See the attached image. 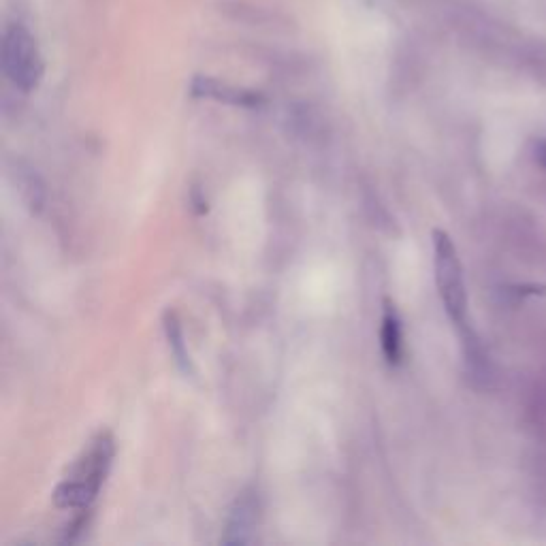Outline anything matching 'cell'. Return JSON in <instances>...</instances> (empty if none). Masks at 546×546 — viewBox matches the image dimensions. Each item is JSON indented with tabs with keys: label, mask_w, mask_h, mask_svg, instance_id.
Returning a JSON list of instances; mask_svg holds the SVG:
<instances>
[{
	"label": "cell",
	"mask_w": 546,
	"mask_h": 546,
	"mask_svg": "<svg viewBox=\"0 0 546 546\" xmlns=\"http://www.w3.org/2000/svg\"><path fill=\"white\" fill-rule=\"evenodd\" d=\"M22 192H24V199H26L30 210L41 212V207L45 203V190H43V184L37 175H28V178L22 182Z\"/></svg>",
	"instance_id": "ba28073f"
},
{
	"label": "cell",
	"mask_w": 546,
	"mask_h": 546,
	"mask_svg": "<svg viewBox=\"0 0 546 546\" xmlns=\"http://www.w3.org/2000/svg\"><path fill=\"white\" fill-rule=\"evenodd\" d=\"M165 331H167V340L171 346V352L175 355V361H178L184 369L190 367V359L186 355V346H184V335H182V327L180 320L175 316V312L167 310L165 314Z\"/></svg>",
	"instance_id": "52a82bcc"
},
{
	"label": "cell",
	"mask_w": 546,
	"mask_h": 546,
	"mask_svg": "<svg viewBox=\"0 0 546 546\" xmlns=\"http://www.w3.org/2000/svg\"><path fill=\"white\" fill-rule=\"evenodd\" d=\"M116 455V442L109 431H101L88 442L79 457L69 465L54 491V504L62 510L86 512L96 500Z\"/></svg>",
	"instance_id": "6da1fadb"
},
{
	"label": "cell",
	"mask_w": 546,
	"mask_h": 546,
	"mask_svg": "<svg viewBox=\"0 0 546 546\" xmlns=\"http://www.w3.org/2000/svg\"><path fill=\"white\" fill-rule=\"evenodd\" d=\"M519 297H525V295H546V286L542 284H523V286H515V291Z\"/></svg>",
	"instance_id": "9c48e42d"
},
{
	"label": "cell",
	"mask_w": 546,
	"mask_h": 546,
	"mask_svg": "<svg viewBox=\"0 0 546 546\" xmlns=\"http://www.w3.org/2000/svg\"><path fill=\"white\" fill-rule=\"evenodd\" d=\"M0 58H3L5 75L15 88L22 92H35L41 86L45 62L37 39L24 24H7L3 45H0Z\"/></svg>",
	"instance_id": "3957f363"
},
{
	"label": "cell",
	"mask_w": 546,
	"mask_h": 546,
	"mask_svg": "<svg viewBox=\"0 0 546 546\" xmlns=\"http://www.w3.org/2000/svg\"><path fill=\"white\" fill-rule=\"evenodd\" d=\"M433 271L436 286L448 318L461 329L468 325V291H465L463 265L457 246L442 229L433 231Z\"/></svg>",
	"instance_id": "7a4b0ae2"
},
{
	"label": "cell",
	"mask_w": 546,
	"mask_h": 546,
	"mask_svg": "<svg viewBox=\"0 0 546 546\" xmlns=\"http://www.w3.org/2000/svg\"><path fill=\"white\" fill-rule=\"evenodd\" d=\"M261 506L252 493L237 497L227 521V532L222 536L224 544H248L254 542V534L259 529Z\"/></svg>",
	"instance_id": "5b68a950"
},
{
	"label": "cell",
	"mask_w": 546,
	"mask_h": 546,
	"mask_svg": "<svg viewBox=\"0 0 546 546\" xmlns=\"http://www.w3.org/2000/svg\"><path fill=\"white\" fill-rule=\"evenodd\" d=\"M536 160L546 169V141L544 139L536 141Z\"/></svg>",
	"instance_id": "30bf717a"
},
{
	"label": "cell",
	"mask_w": 546,
	"mask_h": 546,
	"mask_svg": "<svg viewBox=\"0 0 546 546\" xmlns=\"http://www.w3.org/2000/svg\"><path fill=\"white\" fill-rule=\"evenodd\" d=\"M190 94L195 99H210L218 103H227L233 107H261L265 105V96L261 92H254L248 88H237L227 82H220V79L207 77V75H197L190 84Z\"/></svg>",
	"instance_id": "277c9868"
},
{
	"label": "cell",
	"mask_w": 546,
	"mask_h": 546,
	"mask_svg": "<svg viewBox=\"0 0 546 546\" xmlns=\"http://www.w3.org/2000/svg\"><path fill=\"white\" fill-rule=\"evenodd\" d=\"M380 344L382 355L389 365H399L404 359V331H401V320L391 301L384 303L382 327H380Z\"/></svg>",
	"instance_id": "8992f818"
}]
</instances>
